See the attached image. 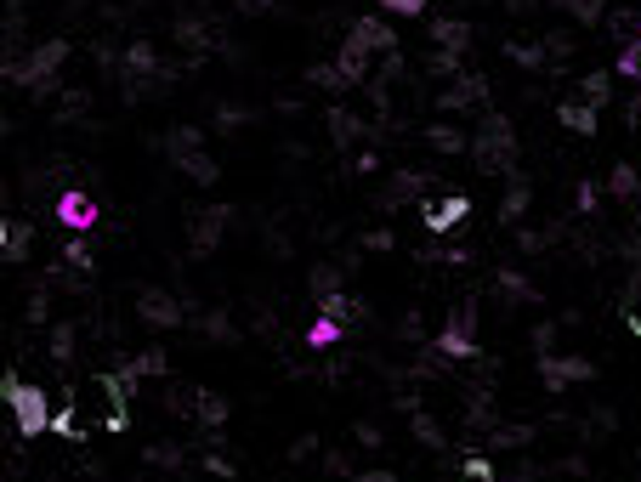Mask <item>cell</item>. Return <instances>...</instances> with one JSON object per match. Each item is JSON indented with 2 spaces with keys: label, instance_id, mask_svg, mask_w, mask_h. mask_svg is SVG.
<instances>
[{
  "label": "cell",
  "instance_id": "41",
  "mask_svg": "<svg viewBox=\"0 0 641 482\" xmlns=\"http://www.w3.org/2000/svg\"><path fill=\"white\" fill-rule=\"evenodd\" d=\"M426 63H432V74H443V80H454V74H466V57H460V52H432Z\"/></svg>",
  "mask_w": 641,
  "mask_h": 482
},
{
  "label": "cell",
  "instance_id": "38",
  "mask_svg": "<svg viewBox=\"0 0 641 482\" xmlns=\"http://www.w3.org/2000/svg\"><path fill=\"white\" fill-rule=\"evenodd\" d=\"M488 443L494 448H522V443H534V426H494L488 431Z\"/></svg>",
  "mask_w": 641,
  "mask_h": 482
},
{
  "label": "cell",
  "instance_id": "23",
  "mask_svg": "<svg viewBox=\"0 0 641 482\" xmlns=\"http://www.w3.org/2000/svg\"><path fill=\"white\" fill-rule=\"evenodd\" d=\"M579 103H590L596 114H602V108L613 103V74H607V69H590L585 80H579Z\"/></svg>",
  "mask_w": 641,
  "mask_h": 482
},
{
  "label": "cell",
  "instance_id": "55",
  "mask_svg": "<svg viewBox=\"0 0 641 482\" xmlns=\"http://www.w3.org/2000/svg\"><path fill=\"white\" fill-rule=\"evenodd\" d=\"M233 6H239V12H250V18H261V12H273L278 0H233Z\"/></svg>",
  "mask_w": 641,
  "mask_h": 482
},
{
  "label": "cell",
  "instance_id": "16",
  "mask_svg": "<svg viewBox=\"0 0 641 482\" xmlns=\"http://www.w3.org/2000/svg\"><path fill=\"white\" fill-rule=\"evenodd\" d=\"M426 188H432V176H426V171H398L392 182H386V193H381V210L409 205V199H420Z\"/></svg>",
  "mask_w": 641,
  "mask_h": 482
},
{
  "label": "cell",
  "instance_id": "5",
  "mask_svg": "<svg viewBox=\"0 0 641 482\" xmlns=\"http://www.w3.org/2000/svg\"><path fill=\"white\" fill-rule=\"evenodd\" d=\"M488 108V80L477 69L454 74L449 86L437 91V114H483Z\"/></svg>",
  "mask_w": 641,
  "mask_h": 482
},
{
  "label": "cell",
  "instance_id": "15",
  "mask_svg": "<svg viewBox=\"0 0 641 482\" xmlns=\"http://www.w3.org/2000/svg\"><path fill=\"white\" fill-rule=\"evenodd\" d=\"M193 420H199V431H222L227 420H233V403H227L222 392H193Z\"/></svg>",
  "mask_w": 641,
  "mask_h": 482
},
{
  "label": "cell",
  "instance_id": "49",
  "mask_svg": "<svg viewBox=\"0 0 641 482\" xmlns=\"http://www.w3.org/2000/svg\"><path fill=\"white\" fill-rule=\"evenodd\" d=\"M352 171H358V176H375V171H381V154H375V148L352 154Z\"/></svg>",
  "mask_w": 641,
  "mask_h": 482
},
{
  "label": "cell",
  "instance_id": "32",
  "mask_svg": "<svg viewBox=\"0 0 641 482\" xmlns=\"http://www.w3.org/2000/svg\"><path fill=\"white\" fill-rule=\"evenodd\" d=\"M63 261H69L74 273H97V250H91V244L80 239V233H74V239L63 244Z\"/></svg>",
  "mask_w": 641,
  "mask_h": 482
},
{
  "label": "cell",
  "instance_id": "45",
  "mask_svg": "<svg viewBox=\"0 0 641 482\" xmlns=\"http://www.w3.org/2000/svg\"><path fill=\"white\" fill-rule=\"evenodd\" d=\"M250 120L239 103H216V131H239V125Z\"/></svg>",
  "mask_w": 641,
  "mask_h": 482
},
{
  "label": "cell",
  "instance_id": "57",
  "mask_svg": "<svg viewBox=\"0 0 641 482\" xmlns=\"http://www.w3.org/2000/svg\"><path fill=\"white\" fill-rule=\"evenodd\" d=\"M624 329H630V335L641 341V312H636V307H624Z\"/></svg>",
  "mask_w": 641,
  "mask_h": 482
},
{
  "label": "cell",
  "instance_id": "44",
  "mask_svg": "<svg viewBox=\"0 0 641 482\" xmlns=\"http://www.w3.org/2000/svg\"><path fill=\"white\" fill-rule=\"evenodd\" d=\"M142 460H148V465H165V471H171V465H182V460H188V454H182V448H176V443H154V448H148V454H142Z\"/></svg>",
  "mask_w": 641,
  "mask_h": 482
},
{
  "label": "cell",
  "instance_id": "59",
  "mask_svg": "<svg viewBox=\"0 0 641 482\" xmlns=\"http://www.w3.org/2000/svg\"><path fill=\"white\" fill-rule=\"evenodd\" d=\"M528 6H534V0H511V12H528Z\"/></svg>",
  "mask_w": 641,
  "mask_h": 482
},
{
  "label": "cell",
  "instance_id": "12",
  "mask_svg": "<svg viewBox=\"0 0 641 482\" xmlns=\"http://www.w3.org/2000/svg\"><path fill=\"white\" fill-rule=\"evenodd\" d=\"M193 154H205V131H199V125H171V131H165V159L182 171Z\"/></svg>",
  "mask_w": 641,
  "mask_h": 482
},
{
  "label": "cell",
  "instance_id": "10",
  "mask_svg": "<svg viewBox=\"0 0 641 482\" xmlns=\"http://www.w3.org/2000/svg\"><path fill=\"white\" fill-rule=\"evenodd\" d=\"M347 35L358 40L364 52H375V57H392V52H398V29H392L386 18H358Z\"/></svg>",
  "mask_w": 641,
  "mask_h": 482
},
{
  "label": "cell",
  "instance_id": "37",
  "mask_svg": "<svg viewBox=\"0 0 641 482\" xmlns=\"http://www.w3.org/2000/svg\"><path fill=\"white\" fill-rule=\"evenodd\" d=\"M52 437H63V443H80V437H86L80 420H74V403H63V409L52 414Z\"/></svg>",
  "mask_w": 641,
  "mask_h": 482
},
{
  "label": "cell",
  "instance_id": "29",
  "mask_svg": "<svg viewBox=\"0 0 641 482\" xmlns=\"http://www.w3.org/2000/svg\"><path fill=\"white\" fill-rule=\"evenodd\" d=\"M341 335H347V324H335L330 312H318V324L307 329V346H312V352H324V346H335Z\"/></svg>",
  "mask_w": 641,
  "mask_h": 482
},
{
  "label": "cell",
  "instance_id": "3",
  "mask_svg": "<svg viewBox=\"0 0 641 482\" xmlns=\"http://www.w3.org/2000/svg\"><path fill=\"white\" fill-rule=\"evenodd\" d=\"M0 403H6V414H12V426H18L23 443L52 431V397H46V386H29V380H18L6 369V375H0Z\"/></svg>",
  "mask_w": 641,
  "mask_h": 482
},
{
  "label": "cell",
  "instance_id": "19",
  "mask_svg": "<svg viewBox=\"0 0 641 482\" xmlns=\"http://www.w3.org/2000/svg\"><path fill=\"white\" fill-rule=\"evenodd\" d=\"M528 205H534V188H528V176H511V188H505V199H500V222H511L517 227L522 216H528Z\"/></svg>",
  "mask_w": 641,
  "mask_h": 482
},
{
  "label": "cell",
  "instance_id": "9",
  "mask_svg": "<svg viewBox=\"0 0 641 482\" xmlns=\"http://www.w3.org/2000/svg\"><path fill=\"white\" fill-rule=\"evenodd\" d=\"M466 216H471V199H466V193H443V199H426V205H420V227H426V233H437V239H443V233H454V227H466Z\"/></svg>",
  "mask_w": 641,
  "mask_h": 482
},
{
  "label": "cell",
  "instance_id": "22",
  "mask_svg": "<svg viewBox=\"0 0 641 482\" xmlns=\"http://www.w3.org/2000/svg\"><path fill=\"white\" fill-rule=\"evenodd\" d=\"M500 52L511 57V63H517V69H528V74L551 69V57H545V46H539V40H505Z\"/></svg>",
  "mask_w": 641,
  "mask_h": 482
},
{
  "label": "cell",
  "instance_id": "2",
  "mask_svg": "<svg viewBox=\"0 0 641 482\" xmlns=\"http://www.w3.org/2000/svg\"><path fill=\"white\" fill-rule=\"evenodd\" d=\"M471 165L483 176H517V125L483 108V125L471 131Z\"/></svg>",
  "mask_w": 641,
  "mask_h": 482
},
{
  "label": "cell",
  "instance_id": "35",
  "mask_svg": "<svg viewBox=\"0 0 641 482\" xmlns=\"http://www.w3.org/2000/svg\"><path fill=\"white\" fill-rule=\"evenodd\" d=\"M409 426H415V437H420L426 448H443V426H437L426 409H409Z\"/></svg>",
  "mask_w": 641,
  "mask_h": 482
},
{
  "label": "cell",
  "instance_id": "4",
  "mask_svg": "<svg viewBox=\"0 0 641 482\" xmlns=\"http://www.w3.org/2000/svg\"><path fill=\"white\" fill-rule=\"evenodd\" d=\"M437 358H449V363H471L477 358V307H454L449 312V324L437 329Z\"/></svg>",
  "mask_w": 641,
  "mask_h": 482
},
{
  "label": "cell",
  "instance_id": "51",
  "mask_svg": "<svg viewBox=\"0 0 641 482\" xmlns=\"http://www.w3.org/2000/svg\"><path fill=\"white\" fill-rule=\"evenodd\" d=\"M551 341H556V324H534V352H539V358L551 352Z\"/></svg>",
  "mask_w": 641,
  "mask_h": 482
},
{
  "label": "cell",
  "instance_id": "14",
  "mask_svg": "<svg viewBox=\"0 0 641 482\" xmlns=\"http://www.w3.org/2000/svg\"><path fill=\"white\" fill-rule=\"evenodd\" d=\"M176 46H182V52H193L188 57V69H199V63H205V52H210V23L205 18H176Z\"/></svg>",
  "mask_w": 641,
  "mask_h": 482
},
{
  "label": "cell",
  "instance_id": "13",
  "mask_svg": "<svg viewBox=\"0 0 641 482\" xmlns=\"http://www.w3.org/2000/svg\"><path fill=\"white\" fill-rule=\"evenodd\" d=\"M335 69H341V80H347V86H364L369 69H375V52H364V46L347 35V40H341V52H335Z\"/></svg>",
  "mask_w": 641,
  "mask_h": 482
},
{
  "label": "cell",
  "instance_id": "30",
  "mask_svg": "<svg viewBox=\"0 0 641 482\" xmlns=\"http://www.w3.org/2000/svg\"><path fill=\"white\" fill-rule=\"evenodd\" d=\"M494 290H500L505 301H534V284H528L522 273H511V267H500V273H494Z\"/></svg>",
  "mask_w": 641,
  "mask_h": 482
},
{
  "label": "cell",
  "instance_id": "17",
  "mask_svg": "<svg viewBox=\"0 0 641 482\" xmlns=\"http://www.w3.org/2000/svg\"><path fill=\"white\" fill-rule=\"evenodd\" d=\"M420 137H426V148H437V154H449V159L471 154V131H460V125H449V120H432Z\"/></svg>",
  "mask_w": 641,
  "mask_h": 482
},
{
  "label": "cell",
  "instance_id": "39",
  "mask_svg": "<svg viewBox=\"0 0 641 482\" xmlns=\"http://www.w3.org/2000/svg\"><path fill=\"white\" fill-rule=\"evenodd\" d=\"M539 46H545V57H551V63H568V57H573V35H568V29H551Z\"/></svg>",
  "mask_w": 641,
  "mask_h": 482
},
{
  "label": "cell",
  "instance_id": "53",
  "mask_svg": "<svg viewBox=\"0 0 641 482\" xmlns=\"http://www.w3.org/2000/svg\"><path fill=\"white\" fill-rule=\"evenodd\" d=\"M347 482H398V471H386V465H375V471H358V477Z\"/></svg>",
  "mask_w": 641,
  "mask_h": 482
},
{
  "label": "cell",
  "instance_id": "52",
  "mask_svg": "<svg viewBox=\"0 0 641 482\" xmlns=\"http://www.w3.org/2000/svg\"><path fill=\"white\" fill-rule=\"evenodd\" d=\"M517 244H522V250H528V256H539V250L551 244V233H517Z\"/></svg>",
  "mask_w": 641,
  "mask_h": 482
},
{
  "label": "cell",
  "instance_id": "48",
  "mask_svg": "<svg viewBox=\"0 0 641 482\" xmlns=\"http://www.w3.org/2000/svg\"><path fill=\"white\" fill-rule=\"evenodd\" d=\"M205 335H210V341H233V324H227V312H210V318H205Z\"/></svg>",
  "mask_w": 641,
  "mask_h": 482
},
{
  "label": "cell",
  "instance_id": "27",
  "mask_svg": "<svg viewBox=\"0 0 641 482\" xmlns=\"http://www.w3.org/2000/svg\"><path fill=\"white\" fill-rule=\"evenodd\" d=\"M131 369H137V380H159L165 369H171V358H165V346H142L137 358H125Z\"/></svg>",
  "mask_w": 641,
  "mask_h": 482
},
{
  "label": "cell",
  "instance_id": "24",
  "mask_svg": "<svg viewBox=\"0 0 641 482\" xmlns=\"http://www.w3.org/2000/svg\"><path fill=\"white\" fill-rule=\"evenodd\" d=\"M607 193H613V199H630V205L641 210V171L636 165H613V171H607Z\"/></svg>",
  "mask_w": 641,
  "mask_h": 482
},
{
  "label": "cell",
  "instance_id": "54",
  "mask_svg": "<svg viewBox=\"0 0 641 482\" xmlns=\"http://www.w3.org/2000/svg\"><path fill=\"white\" fill-rule=\"evenodd\" d=\"M29 324H46V290L29 295Z\"/></svg>",
  "mask_w": 641,
  "mask_h": 482
},
{
  "label": "cell",
  "instance_id": "7",
  "mask_svg": "<svg viewBox=\"0 0 641 482\" xmlns=\"http://www.w3.org/2000/svg\"><path fill=\"white\" fill-rule=\"evenodd\" d=\"M137 318L148 329H182L188 324V301L171 295V290H142L137 295Z\"/></svg>",
  "mask_w": 641,
  "mask_h": 482
},
{
  "label": "cell",
  "instance_id": "47",
  "mask_svg": "<svg viewBox=\"0 0 641 482\" xmlns=\"http://www.w3.org/2000/svg\"><path fill=\"white\" fill-rule=\"evenodd\" d=\"M205 471H210V477H222V482H233V477H239V465L227 460V454H216V448L205 454Z\"/></svg>",
  "mask_w": 641,
  "mask_h": 482
},
{
  "label": "cell",
  "instance_id": "50",
  "mask_svg": "<svg viewBox=\"0 0 641 482\" xmlns=\"http://www.w3.org/2000/svg\"><path fill=\"white\" fill-rule=\"evenodd\" d=\"M392 233H386V227H375V233H364V250H375V256H386V250H392Z\"/></svg>",
  "mask_w": 641,
  "mask_h": 482
},
{
  "label": "cell",
  "instance_id": "43",
  "mask_svg": "<svg viewBox=\"0 0 641 482\" xmlns=\"http://www.w3.org/2000/svg\"><path fill=\"white\" fill-rule=\"evenodd\" d=\"M52 358L57 363L74 358V324H52Z\"/></svg>",
  "mask_w": 641,
  "mask_h": 482
},
{
  "label": "cell",
  "instance_id": "18",
  "mask_svg": "<svg viewBox=\"0 0 641 482\" xmlns=\"http://www.w3.org/2000/svg\"><path fill=\"white\" fill-rule=\"evenodd\" d=\"M596 120H602V114H596L590 103H579V97L556 103V125H562V131H573V137H596Z\"/></svg>",
  "mask_w": 641,
  "mask_h": 482
},
{
  "label": "cell",
  "instance_id": "26",
  "mask_svg": "<svg viewBox=\"0 0 641 482\" xmlns=\"http://www.w3.org/2000/svg\"><path fill=\"white\" fill-rule=\"evenodd\" d=\"M556 6H562L579 29H596V23L607 18V0H556Z\"/></svg>",
  "mask_w": 641,
  "mask_h": 482
},
{
  "label": "cell",
  "instance_id": "46",
  "mask_svg": "<svg viewBox=\"0 0 641 482\" xmlns=\"http://www.w3.org/2000/svg\"><path fill=\"white\" fill-rule=\"evenodd\" d=\"M596 205H602V188H596V182H579V193H573V210H579V216H590Z\"/></svg>",
  "mask_w": 641,
  "mask_h": 482
},
{
  "label": "cell",
  "instance_id": "40",
  "mask_svg": "<svg viewBox=\"0 0 641 482\" xmlns=\"http://www.w3.org/2000/svg\"><path fill=\"white\" fill-rule=\"evenodd\" d=\"M613 74H624V80H641V40H624L619 63H613Z\"/></svg>",
  "mask_w": 641,
  "mask_h": 482
},
{
  "label": "cell",
  "instance_id": "8",
  "mask_svg": "<svg viewBox=\"0 0 641 482\" xmlns=\"http://www.w3.org/2000/svg\"><path fill=\"white\" fill-rule=\"evenodd\" d=\"M585 380H596V363L590 358H556V352L539 358V386L545 392H568V386H585Z\"/></svg>",
  "mask_w": 641,
  "mask_h": 482
},
{
  "label": "cell",
  "instance_id": "33",
  "mask_svg": "<svg viewBox=\"0 0 641 482\" xmlns=\"http://www.w3.org/2000/svg\"><path fill=\"white\" fill-rule=\"evenodd\" d=\"M307 86L312 91H352L347 80H341V69H335V63H312V69H307Z\"/></svg>",
  "mask_w": 641,
  "mask_h": 482
},
{
  "label": "cell",
  "instance_id": "56",
  "mask_svg": "<svg viewBox=\"0 0 641 482\" xmlns=\"http://www.w3.org/2000/svg\"><path fill=\"white\" fill-rule=\"evenodd\" d=\"M358 443H364V448H381V431H375V426L364 420V426H358Z\"/></svg>",
  "mask_w": 641,
  "mask_h": 482
},
{
  "label": "cell",
  "instance_id": "34",
  "mask_svg": "<svg viewBox=\"0 0 641 482\" xmlns=\"http://www.w3.org/2000/svg\"><path fill=\"white\" fill-rule=\"evenodd\" d=\"M454 482H494V460L488 454H460V477Z\"/></svg>",
  "mask_w": 641,
  "mask_h": 482
},
{
  "label": "cell",
  "instance_id": "21",
  "mask_svg": "<svg viewBox=\"0 0 641 482\" xmlns=\"http://www.w3.org/2000/svg\"><path fill=\"white\" fill-rule=\"evenodd\" d=\"M330 137H335V148H352V142L369 137V120H358L352 108H330Z\"/></svg>",
  "mask_w": 641,
  "mask_h": 482
},
{
  "label": "cell",
  "instance_id": "11",
  "mask_svg": "<svg viewBox=\"0 0 641 482\" xmlns=\"http://www.w3.org/2000/svg\"><path fill=\"white\" fill-rule=\"evenodd\" d=\"M52 216H57L63 227H74V233H86V227H97V205H91V193H80V188L57 193Z\"/></svg>",
  "mask_w": 641,
  "mask_h": 482
},
{
  "label": "cell",
  "instance_id": "28",
  "mask_svg": "<svg viewBox=\"0 0 641 482\" xmlns=\"http://www.w3.org/2000/svg\"><path fill=\"white\" fill-rule=\"evenodd\" d=\"M307 290H312V301H324V295H341V267L318 261V267L307 273Z\"/></svg>",
  "mask_w": 641,
  "mask_h": 482
},
{
  "label": "cell",
  "instance_id": "6",
  "mask_svg": "<svg viewBox=\"0 0 641 482\" xmlns=\"http://www.w3.org/2000/svg\"><path fill=\"white\" fill-rule=\"evenodd\" d=\"M227 227H233V205H205V210H193V222H188V256L205 261L210 250L222 244Z\"/></svg>",
  "mask_w": 641,
  "mask_h": 482
},
{
  "label": "cell",
  "instance_id": "1",
  "mask_svg": "<svg viewBox=\"0 0 641 482\" xmlns=\"http://www.w3.org/2000/svg\"><path fill=\"white\" fill-rule=\"evenodd\" d=\"M63 63H69V40L52 35V40H40L29 57H6V63H0V80H6V86L35 91V97H52V86H57V74H63Z\"/></svg>",
  "mask_w": 641,
  "mask_h": 482
},
{
  "label": "cell",
  "instance_id": "20",
  "mask_svg": "<svg viewBox=\"0 0 641 482\" xmlns=\"http://www.w3.org/2000/svg\"><path fill=\"white\" fill-rule=\"evenodd\" d=\"M432 40H437V52H460V57H466L471 23H460V18H432Z\"/></svg>",
  "mask_w": 641,
  "mask_h": 482
},
{
  "label": "cell",
  "instance_id": "36",
  "mask_svg": "<svg viewBox=\"0 0 641 482\" xmlns=\"http://www.w3.org/2000/svg\"><path fill=\"white\" fill-rule=\"evenodd\" d=\"M29 244H35V227L12 222V239H6V261H29Z\"/></svg>",
  "mask_w": 641,
  "mask_h": 482
},
{
  "label": "cell",
  "instance_id": "42",
  "mask_svg": "<svg viewBox=\"0 0 641 482\" xmlns=\"http://www.w3.org/2000/svg\"><path fill=\"white\" fill-rule=\"evenodd\" d=\"M381 12H392V18H426V6L432 0H375Z\"/></svg>",
  "mask_w": 641,
  "mask_h": 482
},
{
  "label": "cell",
  "instance_id": "25",
  "mask_svg": "<svg viewBox=\"0 0 641 482\" xmlns=\"http://www.w3.org/2000/svg\"><path fill=\"white\" fill-rule=\"evenodd\" d=\"M318 307L330 312L335 324H358V318H369V307H364V301H358V295H347V290H341V295H324Z\"/></svg>",
  "mask_w": 641,
  "mask_h": 482
},
{
  "label": "cell",
  "instance_id": "58",
  "mask_svg": "<svg viewBox=\"0 0 641 482\" xmlns=\"http://www.w3.org/2000/svg\"><path fill=\"white\" fill-rule=\"evenodd\" d=\"M6 239H12V222L0 216V261H6Z\"/></svg>",
  "mask_w": 641,
  "mask_h": 482
},
{
  "label": "cell",
  "instance_id": "31",
  "mask_svg": "<svg viewBox=\"0 0 641 482\" xmlns=\"http://www.w3.org/2000/svg\"><path fill=\"white\" fill-rule=\"evenodd\" d=\"M182 171H188V182H199V188H216V182H222V165H216L210 154H193Z\"/></svg>",
  "mask_w": 641,
  "mask_h": 482
}]
</instances>
